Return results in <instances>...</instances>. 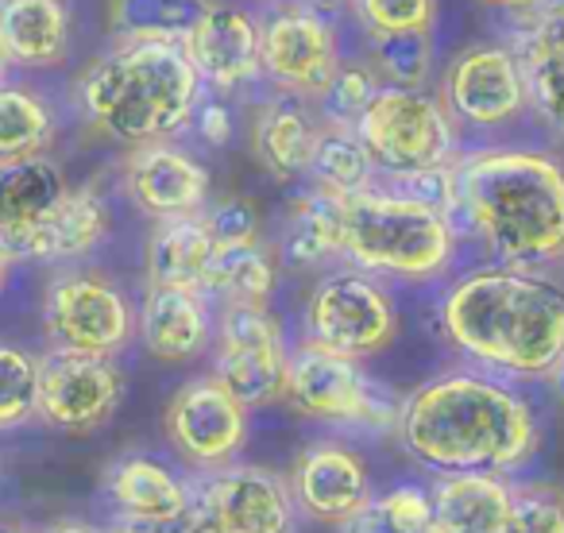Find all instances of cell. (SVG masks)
I'll return each instance as SVG.
<instances>
[{
    "label": "cell",
    "mask_w": 564,
    "mask_h": 533,
    "mask_svg": "<svg viewBox=\"0 0 564 533\" xmlns=\"http://www.w3.org/2000/svg\"><path fill=\"white\" fill-rule=\"evenodd\" d=\"M394 433L410 460L437 476H514L541 448L533 402L510 379L479 368L445 371L406 394Z\"/></svg>",
    "instance_id": "obj_1"
},
{
    "label": "cell",
    "mask_w": 564,
    "mask_h": 533,
    "mask_svg": "<svg viewBox=\"0 0 564 533\" xmlns=\"http://www.w3.org/2000/svg\"><path fill=\"white\" fill-rule=\"evenodd\" d=\"M441 333L479 371L553 379L564 368V283L549 266H471L441 294Z\"/></svg>",
    "instance_id": "obj_2"
},
{
    "label": "cell",
    "mask_w": 564,
    "mask_h": 533,
    "mask_svg": "<svg viewBox=\"0 0 564 533\" xmlns=\"http://www.w3.org/2000/svg\"><path fill=\"white\" fill-rule=\"evenodd\" d=\"M456 228H468L495 263H564V166L545 151L479 148L453 163Z\"/></svg>",
    "instance_id": "obj_3"
},
{
    "label": "cell",
    "mask_w": 564,
    "mask_h": 533,
    "mask_svg": "<svg viewBox=\"0 0 564 533\" xmlns=\"http://www.w3.org/2000/svg\"><path fill=\"white\" fill-rule=\"evenodd\" d=\"M202 78L182 43H120L97 58L78 86L82 109L120 143H159L194 120Z\"/></svg>",
    "instance_id": "obj_4"
},
{
    "label": "cell",
    "mask_w": 564,
    "mask_h": 533,
    "mask_svg": "<svg viewBox=\"0 0 564 533\" xmlns=\"http://www.w3.org/2000/svg\"><path fill=\"white\" fill-rule=\"evenodd\" d=\"M456 220L399 189L376 186L340 197V259L364 275L433 283L456 259Z\"/></svg>",
    "instance_id": "obj_5"
},
{
    "label": "cell",
    "mask_w": 564,
    "mask_h": 533,
    "mask_svg": "<svg viewBox=\"0 0 564 533\" xmlns=\"http://www.w3.org/2000/svg\"><path fill=\"white\" fill-rule=\"evenodd\" d=\"M356 135L368 148L379 178H402L453 166L456 159V120L445 101L406 86H379Z\"/></svg>",
    "instance_id": "obj_6"
},
{
    "label": "cell",
    "mask_w": 564,
    "mask_h": 533,
    "mask_svg": "<svg viewBox=\"0 0 564 533\" xmlns=\"http://www.w3.org/2000/svg\"><path fill=\"white\" fill-rule=\"evenodd\" d=\"M399 337V306L383 279L340 266L317 279L302 309V340L345 360H371Z\"/></svg>",
    "instance_id": "obj_7"
},
{
    "label": "cell",
    "mask_w": 564,
    "mask_h": 533,
    "mask_svg": "<svg viewBox=\"0 0 564 533\" xmlns=\"http://www.w3.org/2000/svg\"><path fill=\"white\" fill-rule=\"evenodd\" d=\"M282 402L317 425L379 433L394 429L402 410V402H394L383 387L371 383V376L360 368V360L333 356L325 348L306 345V340L299 348H291Z\"/></svg>",
    "instance_id": "obj_8"
},
{
    "label": "cell",
    "mask_w": 564,
    "mask_h": 533,
    "mask_svg": "<svg viewBox=\"0 0 564 533\" xmlns=\"http://www.w3.org/2000/svg\"><path fill=\"white\" fill-rule=\"evenodd\" d=\"M299 518L286 476L243 460L205 471L186 510L194 533H299Z\"/></svg>",
    "instance_id": "obj_9"
},
{
    "label": "cell",
    "mask_w": 564,
    "mask_h": 533,
    "mask_svg": "<svg viewBox=\"0 0 564 533\" xmlns=\"http://www.w3.org/2000/svg\"><path fill=\"white\" fill-rule=\"evenodd\" d=\"M213 376L236 394L248 410L282 402L291 345L279 317L267 306H220L213 333Z\"/></svg>",
    "instance_id": "obj_10"
},
{
    "label": "cell",
    "mask_w": 564,
    "mask_h": 533,
    "mask_svg": "<svg viewBox=\"0 0 564 533\" xmlns=\"http://www.w3.org/2000/svg\"><path fill=\"white\" fill-rule=\"evenodd\" d=\"M163 425L174 453L205 476V471L240 460L243 445H248L251 410L217 376H205L189 379L186 387L174 391V399L166 402Z\"/></svg>",
    "instance_id": "obj_11"
},
{
    "label": "cell",
    "mask_w": 564,
    "mask_h": 533,
    "mask_svg": "<svg viewBox=\"0 0 564 533\" xmlns=\"http://www.w3.org/2000/svg\"><path fill=\"white\" fill-rule=\"evenodd\" d=\"M43 325L55 348L89 356H117L132 340L135 317L120 286L101 275L55 279L43 298Z\"/></svg>",
    "instance_id": "obj_12"
},
{
    "label": "cell",
    "mask_w": 564,
    "mask_h": 533,
    "mask_svg": "<svg viewBox=\"0 0 564 533\" xmlns=\"http://www.w3.org/2000/svg\"><path fill=\"white\" fill-rule=\"evenodd\" d=\"M124 399V376L112 356L55 348L40 360V406L35 414L63 433H97L112 422Z\"/></svg>",
    "instance_id": "obj_13"
},
{
    "label": "cell",
    "mask_w": 564,
    "mask_h": 533,
    "mask_svg": "<svg viewBox=\"0 0 564 533\" xmlns=\"http://www.w3.org/2000/svg\"><path fill=\"white\" fill-rule=\"evenodd\" d=\"M286 483L299 502V514L322 525H356L371 514L379 494L368 460L352 445L333 437L302 448Z\"/></svg>",
    "instance_id": "obj_14"
},
{
    "label": "cell",
    "mask_w": 564,
    "mask_h": 533,
    "mask_svg": "<svg viewBox=\"0 0 564 533\" xmlns=\"http://www.w3.org/2000/svg\"><path fill=\"white\" fill-rule=\"evenodd\" d=\"M259 66L291 97H322L340 66L329 17L306 4H286L267 17V24L259 28Z\"/></svg>",
    "instance_id": "obj_15"
},
{
    "label": "cell",
    "mask_w": 564,
    "mask_h": 533,
    "mask_svg": "<svg viewBox=\"0 0 564 533\" xmlns=\"http://www.w3.org/2000/svg\"><path fill=\"white\" fill-rule=\"evenodd\" d=\"M445 109L468 128H502L522 117L525 81L510 47H471L448 66Z\"/></svg>",
    "instance_id": "obj_16"
},
{
    "label": "cell",
    "mask_w": 564,
    "mask_h": 533,
    "mask_svg": "<svg viewBox=\"0 0 564 533\" xmlns=\"http://www.w3.org/2000/svg\"><path fill=\"white\" fill-rule=\"evenodd\" d=\"M189 66L197 70L202 86H213L220 94L240 89L263 74L259 66V20L240 4L213 0L197 28L182 43Z\"/></svg>",
    "instance_id": "obj_17"
},
{
    "label": "cell",
    "mask_w": 564,
    "mask_h": 533,
    "mask_svg": "<svg viewBox=\"0 0 564 533\" xmlns=\"http://www.w3.org/2000/svg\"><path fill=\"white\" fill-rule=\"evenodd\" d=\"M124 186L155 220L197 217L209 202V171L171 140L135 148L124 163Z\"/></svg>",
    "instance_id": "obj_18"
},
{
    "label": "cell",
    "mask_w": 564,
    "mask_h": 533,
    "mask_svg": "<svg viewBox=\"0 0 564 533\" xmlns=\"http://www.w3.org/2000/svg\"><path fill=\"white\" fill-rule=\"evenodd\" d=\"M213 333H217V317L202 291L151 286L140 306V340L163 363L197 360L213 345Z\"/></svg>",
    "instance_id": "obj_19"
},
{
    "label": "cell",
    "mask_w": 564,
    "mask_h": 533,
    "mask_svg": "<svg viewBox=\"0 0 564 533\" xmlns=\"http://www.w3.org/2000/svg\"><path fill=\"white\" fill-rule=\"evenodd\" d=\"M105 494L120 522L166 525L178 522L194 502V483L151 456H124L105 476Z\"/></svg>",
    "instance_id": "obj_20"
},
{
    "label": "cell",
    "mask_w": 564,
    "mask_h": 533,
    "mask_svg": "<svg viewBox=\"0 0 564 533\" xmlns=\"http://www.w3.org/2000/svg\"><path fill=\"white\" fill-rule=\"evenodd\" d=\"M70 194V182L47 155L0 159V251L12 248Z\"/></svg>",
    "instance_id": "obj_21"
},
{
    "label": "cell",
    "mask_w": 564,
    "mask_h": 533,
    "mask_svg": "<svg viewBox=\"0 0 564 533\" xmlns=\"http://www.w3.org/2000/svg\"><path fill=\"white\" fill-rule=\"evenodd\" d=\"M430 533H502L514 507V483L495 471H456L437 476Z\"/></svg>",
    "instance_id": "obj_22"
},
{
    "label": "cell",
    "mask_w": 564,
    "mask_h": 533,
    "mask_svg": "<svg viewBox=\"0 0 564 533\" xmlns=\"http://www.w3.org/2000/svg\"><path fill=\"white\" fill-rule=\"evenodd\" d=\"M109 232V205L94 186H70V194L12 248L24 259H74L94 251Z\"/></svg>",
    "instance_id": "obj_23"
},
{
    "label": "cell",
    "mask_w": 564,
    "mask_h": 533,
    "mask_svg": "<svg viewBox=\"0 0 564 533\" xmlns=\"http://www.w3.org/2000/svg\"><path fill=\"white\" fill-rule=\"evenodd\" d=\"M514 55L525 81V109H533L549 132L564 135V17L541 12Z\"/></svg>",
    "instance_id": "obj_24"
},
{
    "label": "cell",
    "mask_w": 564,
    "mask_h": 533,
    "mask_svg": "<svg viewBox=\"0 0 564 533\" xmlns=\"http://www.w3.org/2000/svg\"><path fill=\"white\" fill-rule=\"evenodd\" d=\"M213 255H217V240H213L202 213L159 220L148 240V283L202 291Z\"/></svg>",
    "instance_id": "obj_25"
},
{
    "label": "cell",
    "mask_w": 564,
    "mask_h": 533,
    "mask_svg": "<svg viewBox=\"0 0 564 533\" xmlns=\"http://www.w3.org/2000/svg\"><path fill=\"white\" fill-rule=\"evenodd\" d=\"M0 43L12 63L55 66L70 43L63 0H0Z\"/></svg>",
    "instance_id": "obj_26"
},
{
    "label": "cell",
    "mask_w": 564,
    "mask_h": 533,
    "mask_svg": "<svg viewBox=\"0 0 564 533\" xmlns=\"http://www.w3.org/2000/svg\"><path fill=\"white\" fill-rule=\"evenodd\" d=\"M317 132H322V124H314L299 101H271L259 112L251 148H256V159L271 178L294 182L302 174H310Z\"/></svg>",
    "instance_id": "obj_27"
},
{
    "label": "cell",
    "mask_w": 564,
    "mask_h": 533,
    "mask_svg": "<svg viewBox=\"0 0 564 533\" xmlns=\"http://www.w3.org/2000/svg\"><path fill=\"white\" fill-rule=\"evenodd\" d=\"M279 286V266L263 243L217 248L202 294L217 306H267Z\"/></svg>",
    "instance_id": "obj_28"
},
{
    "label": "cell",
    "mask_w": 564,
    "mask_h": 533,
    "mask_svg": "<svg viewBox=\"0 0 564 533\" xmlns=\"http://www.w3.org/2000/svg\"><path fill=\"white\" fill-rule=\"evenodd\" d=\"M282 259L302 271L340 259V197L310 189L294 202L291 225L282 236Z\"/></svg>",
    "instance_id": "obj_29"
},
{
    "label": "cell",
    "mask_w": 564,
    "mask_h": 533,
    "mask_svg": "<svg viewBox=\"0 0 564 533\" xmlns=\"http://www.w3.org/2000/svg\"><path fill=\"white\" fill-rule=\"evenodd\" d=\"M213 0H112L120 43H186Z\"/></svg>",
    "instance_id": "obj_30"
},
{
    "label": "cell",
    "mask_w": 564,
    "mask_h": 533,
    "mask_svg": "<svg viewBox=\"0 0 564 533\" xmlns=\"http://www.w3.org/2000/svg\"><path fill=\"white\" fill-rule=\"evenodd\" d=\"M310 178H314V189L348 197V194H360V189L376 186L379 174H376V163H371L368 148H364L360 135H356V128L322 124L314 159H310Z\"/></svg>",
    "instance_id": "obj_31"
},
{
    "label": "cell",
    "mask_w": 564,
    "mask_h": 533,
    "mask_svg": "<svg viewBox=\"0 0 564 533\" xmlns=\"http://www.w3.org/2000/svg\"><path fill=\"white\" fill-rule=\"evenodd\" d=\"M51 135H55V120L40 97L0 86V159L43 155Z\"/></svg>",
    "instance_id": "obj_32"
},
{
    "label": "cell",
    "mask_w": 564,
    "mask_h": 533,
    "mask_svg": "<svg viewBox=\"0 0 564 533\" xmlns=\"http://www.w3.org/2000/svg\"><path fill=\"white\" fill-rule=\"evenodd\" d=\"M383 86L376 74V66L364 63H340L337 74L329 78V86L322 89V120L337 128H356V120L364 117V109L371 105L376 89Z\"/></svg>",
    "instance_id": "obj_33"
},
{
    "label": "cell",
    "mask_w": 564,
    "mask_h": 533,
    "mask_svg": "<svg viewBox=\"0 0 564 533\" xmlns=\"http://www.w3.org/2000/svg\"><path fill=\"white\" fill-rule=\"evenodd\" d=\"M40 406V360L0 345V429L24 425Z\"/></svg>",
    "instance_id": "obj_34"
},
{
    "label": "cell",
    "mask_w": 564,
    "mask_h": 533,
    "mask_svg": "<svg viewBox=\"0 0 564 533\" xmlns=\"http://www.w3.org/2000/svg\"><path fill=\"white\" fill-rule=\"evenodd\" d=\"M433 47L430 32H406V35H383L376 40V74L383 86H406L422 89L430 78Z\"/></svg>",
    "instance_id": "obj_35"
},
{
    "label": "cell",
    "mask_w": 564,
    "mask_h": 533,
    "mask_svg": "<svg viewBox=\"0 0 564 533\" xmlns=\"http://www.w3.org/2000/svg\"><path fill=\"white\" fill-rule=\"evenodd\" d=\"M356 17L376 40L406 32H430L437 17V0H352Z\"/></svg>",
    "instance_id": "obj_36"
},
{
    "label": "cell",
    "mask_w": 564,
    "mask_h": 533,
    "mask_svg": "<svg viewBox=\"0 0 564 533\" xmlns=\"http://www.w3.org/2000/svg\"><path fill=\"white\" fill-rule=\"evenodd\" d=\"M371 518L387 533H430L433 530V491L417 483H394L391 491L376 494Z\"/></svg>",
    "instance_id": "obj_37"
},
{
    "label": "cell",
    "mask_w": 564,
    "mask_h": 533,
    "mask_svg": "<svg viewBox=\"0 0 564 533\" xmlns=\"http://www.w3.org/2000/svg\"><path fill=\"white\" fill-rule=\"evenodd\" d=\"M502 533H564V491L514 487V507Z\"/></svg>",
    "instance_id": "obj_38"
},
{
    "label": "cell",
    "mask_w": 564,
    "mask_h": 533,
    "mask_svg": "<svg viewBox=\"0 0 564 533\" xmlns=\"http://www.w3.org/2000/svg\"><path fill=\"white\" fill-rule=\"evenodd\" d=\"M209 225L217 248H240V243H259V209L248 197H228L217 202L209 213H202Z\"/></svg>",
    "instance_id": "obj_39"
},
{
    "label": "cell",
    "mask_w": 564,
    "mask_h": 533,
    "mask_svg": "<svg viewBox=\"0 0 564 533\" xmlns=\"http://www.w3.org/2000/svg\"><path fill=\"white\" fill-rule=\"evenodd\" d=\"M197 132H202V140L209 143V148H225L228 135H232V117H228V109L220 101H205L197 105Z\"/></svg>",
    "instance_id": "obj_40"
},
{
    "label": "cell",
    "mask_w": 564,
    "mask_h": 533,
    "mask_svg": "<svg viewBox=\"0 0 564 533\" xmlns=\"http://www.w3.org/2000/svg\"><path fill=\"white\" fill-rule=\"evenodd\" d=\"M105 533H194V530H189L186 514H182L178 522H166V525H140V522H120L117 518V525H109Z\"/></svg>",
    "instance_id": "obj_41"
},
{
    "label": "cell",
    "mask_w": 564,
    "mask_h": 533,
    "mask_svg": "<svg viewBox=\"0 0 564 533\" xmlns=\"http://www.w3.org/2000/svg\"><path fill=\"white\" fill-rule=\"evenodd\" d=\"M348 4H352V0H306V9H314V12H337V9H348Z\"/></svg>",
    "instance_id": "obj_42"
},
{
    "label": "cell",
    "mask_w": 564,
    "mask_h": 533,
    "mask_svg": "<svg viewBox=\"0 0 564 533\" xmlns=\"http://www.w3.org/2000/svg\"><path fill=\"white\" fill-rule=\"evenodd\" d=\"M479 4H491V9H530V4H541V0H479Z\"/></svg>",
    "instance_id": "obj_43"
},
{
    "label": "cell",
    "mask_w": 564,
    "mask_h": 533,
    "mask_svg": "<svg viewBox=\"0 0 564 533\" xmlns=\"http://www.w3.org/2000/svg\"><path fill=\"white\" fill-rule=\"evenodd\" d=\"M348 533H387V530L376 522V518L368 514V518H360V522H356V525H348Z\"/></svg>",
    "instance_id": "obj_44"
},
{
    "label": "cell",
    "mask_w": 564,
    "mask_h": 533,
    "mask_svg": "<svg viewBox=\"0 0 564 533\" xmlns=\"http://www.w3.org/2000/svg\"><path fill=\"white\" fill-rule=\"evenodd\" d=\"M51 533H105V530H94V525H86V522H63V525H55Z\"/></svg>",
    "instance_id": "obj_45"
},
{
    "label": "cell",
    "mask_w": 564,
    "mask_h": 533,
    "mask_svg": "<svg viewBox=\"0 0 564 533\" xmlns=\"http://www.w3.org/2000/svg\"><path fill=\"white\" fill-rule=\"evenodd\" d=\"M538 9H541V12H556V17H564V0H541Z\"/></svg>",
    "instance_id": "obj_46"
},
{
    "label": "cell",
    "mask_w": 564,
    "mask_h": 533,
    "mask_svg": "<svg viewBox=\"0 0 564 533\" xmlns=\"http://www.w3.org/2000/svg\"><path fill=\"white\" fill-rule=\"evenodd\" d=\"M9 51H4V43H0V86H4V74H9Z\"/></svg>",
    "instance_id": "obj_47"
},
{
    "label": "cell",
    "mask_w": 564,
    "mask_h": 533,
    "mask_svg": "<svg viewBox=\"0 0 564 533\" xmlns=\"http://www.w3.org/2000/svg\"><path fill=\"white\" fill-rule=\"evenodd\" d=\"M0 533H28V530H24V525H12V522H4V525H0Z\"/></svg>",
    "instance_id": "obj_48"
},
{
    "label": "cell",
    "mask_w": 564,
    "mask_h": 533,
    "mask_svg": "<svg viewBox=\"0 0 564 533\" xmlns=\"http://www.w3.org/2000/svg\"><path fill=\"white\" fill-rule=\"evenodd\" d=\"M4 266H9V255L0 251V283H4Z\"/></svg>",
    "instance_id": "obj_49"
},
{
    "label": "cell",
    "mask_w": 564,
    "mask_h": 533,
    "mask_svg": "<svg viewBox=\"0 0 564 533\" xmlns=\"http://www.w3.org/2000/svg\"><path fill=\"white\" fill-rule=\"evenodd\" d=\"M553 379H556V383H561V391H564V368H561V371H556V376H553Z\"/></svg>",
    "instance_id": "obj_50"
}]
</instances>
